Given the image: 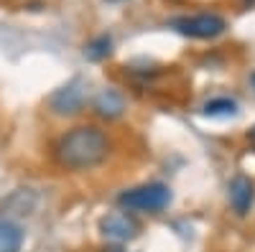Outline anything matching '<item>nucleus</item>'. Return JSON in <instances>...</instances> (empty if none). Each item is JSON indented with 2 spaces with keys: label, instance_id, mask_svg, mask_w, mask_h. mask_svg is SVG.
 Returning a JSON list of instances; mask_svg holds the SVG:
<instances>
[{
  "label": "nucleus",
  "instance_id": "nucleus-9",
  "mask_svg": "<svg viewBox=\"0 0 255 252\" xmlns=\"http://www.w3.org/2000/svg\"><path fill=\"white\" fill-rule=\"evenodd\" d=\"M33 206H36V194L31 191V188H18V191L3 204V209H8L10 214H18V217L31 214Z\"/></svg>",
  "mask_w": 255,
  "mask_h": 252
},
{
  "label": "nucleus",
  "instance_id": "nucleus-5",
  "mask_svg": "<svg viewBox=\"0 0 255 252\" xmlns=\"http://www.w3.org/2000/svg\"><path fill=\"white\" fill-rule=\"evenodd\" d=\"M100 229H102V235L105 237H110L115 242H130L138 237V222L125 212V209H120V212H110V214H105L100 219Z\"/></svg>",
  "mask_w": 255,
  "mask_h": 252
},
{
  "label": "nucleus",
  "instance_id": "nucleus-13",
  "mask_svg": "<svg viewBox=\"0 0 255 252\" xmlns=\"http://www.w3.org/2000/svg\"><path fill=\"white\" fill-rule=\"evenodd\" d=\"M250 84H253V89H255V72L250 74Z\"/></svg>",
  "mask_w": 255,
  "mask_h": 252
},
{
  "label": "nucleus",
  "instance_id": "nucleus-7",
  "mask_svg": "<svg viewBox=\"0 0 255 252\" xmlns=\"http://www.w3.org/2000/svg\"><path fill=\"white\" fill-rule=\"evenodd\" d=\"M95 112L102 117V120H118L123 112H125V97L118 92V89H102L97 97H95Z\"/></svg>",
  "mask_w": 255,
  "mask_h": 252
},
{
  "label": "nucleus",
  "instance_id": "nucleus-4",
  "mask_svg": "<svg viewBox=\"0 0 255 252\" xmlns=\"http://www.w3.org/2000/svg\"><path fill=\"white\" fill-rule=\"evenodd\" d=\"M84 102H87V87L82 79H72L51 94L49 107L59 117H74L84 110Z\"/></svg>",
  "mask_w": 255,
  "mask_h": 252
},
{
  "label": "nucleus",
  "instance_id": "nucleus-10",
  "mask_svg": "<svg viewBox=\"0 0 255 252\" xmlns=\"http://www.w3.org/2000/svg\"><path fill=\"white\" fill-rule=\"evenodd\" d=\"M202 112L207 117H235L238 115V102L230 99V97H215L204 104Z\"/></svg>",
  "mask_w": 255,
  "mask_h": 252
},
{
  "label": "nucleus",
  "instance_id": "nucleus-11",
  "mask_svg": "<svg viewBox=\"0 0 255 252\" xmlns=\"http://www.w3.org/2000/svg\"><path fill=\"white\" fill-rule=\"evenodd\" d=\"M110 54H113V38L110 36H97L84 46V59H90V61H102Z\"/></svg>",
  "mask_w": 255,
  "mask_h": 252
},
{
  "label": "nucleus",
  "instance_id": "nucleus-16",
  "mask_svg": "<svg viewBox=\"0 0 255 252\" xmlns=\"http://www.w3.org/2000/svg\"><path fill=\"white\" fill-rule=\"evenodd\" d=\"M250 3H255V0H250Z\"/></svg>",
  "mask_w": 255,
  "mask_h": 252
},
{
  "label": "nucleus",
  "instance_id": "nucleus-8",
  "mask_svg": "<svg viewBox=\"0 0 255 252\" xmlns=\"http://www.w3.org/2000/svg\"><path fill=\"white\" fill-rule=\"evenodd\" d=\"M23 229L10 219H0V252H20Z\"/></svg>",
  "mask_w": 255,
  "mask_h": 252
},
{
  "label": "nucleus",
  "instance_id": "nucleus-1",
  "mask_svg": "<svg viewBox=\"0 0 255 252\" xmlns=\"http://www.w3.org/2000/svg\"><path fill=\"white\" fill-rule=\"evenodd\" d=\"M110 153V138L97 125H77L54 145V158L67 171H90Z\"/></svg>",
  "mask_w": 255,
  "mask_h": 252
},
{
  "label": "nucleus",
  "instance_id": "nucleus-15",
  "mask_svg": "<svg viewBox=\"0 0 255 252\" xmlns=\"http://www.w3.org/2000/svg\"><path fill=\"white\" fill-rule=\"evenodd\" d=\"M113 252H123V250H113Z\"/></svg>",
  "mask_w": 255,
  "mask_h": 252
},
{
  "label": "nucleus",
  "instance_id": "nucleus-12",
  "mask_svg": "<svg viewBox=\"0 0 255 252\" xmlns=\"http://www.w3.org/2000/svg\"><path fill=\"white\" fill-rule=\"evenodd\" d=\"M248 140H250V145H253V148H255V125H253V128H250V133H248Z\"/></svg>",
  "mask_w": 255,
  "mask_h": 252
},
{
  "label": "nucleus",
  "instance_id": "nucleus-14",
  "mask_svg": "<svg viewBox=\"0 0 255 252\" xmlns=\"http://www.w3.org/2000/svg\"><path fill=\"white\" fill-rule=\"evenodd\" d=\"M110 3H123V0H110Z\"/></svg>",
  "mask_w": 255,
  "mask_h": 252
},
{
  "label": "nucleus",
  "instance_id": "nucleus-2",
  "mask_svg": "<svg viewBox=\"0 0 255 252\" xmlns=\"http://www.w3.org/2000/svg\"><path fill=\"white\" fill-rule=\"evenodd\" d=\"M118 204L125 212H143V214H158L171 204V188L166 183L151 181V183H140L133 188H125L118 196Z\"/></svg>",
  "mask_w": 255,
  "mask_h": 252
},
{
  "label": "nucleus",
  "instance_id": "nucleus-6",
  "mask_svg": "<svg viewBox=\"0 0 255 252\" xmlns=\"http://www.w3.org/2000/svg\"><path fill=\"white\" fill-rule=\"evenodd\" d=\"M227 194H230V206L238 217L250 214V209L255 204V183L248 176H235L227 186Z\"/></svg>",
  "mask_w": 255,
  "mask_h": 252
},
{
  "label": "nucleus",
  "instance_id": "nucleus-3",
  "mask_svg": "<svg viewBox=\"0 0 255 252\" xmlns=\"http://www.w3.org/2000/svg\"><path fill=\"white\" fill-rule=\"evenodd\" d=\"M171 28L189 38H217L225 33L227 23L217 13H199V15H181L171 20Z\"/></svg>",
  "mask_w": 255,
  "mask_h": 252
}]
</instances>
